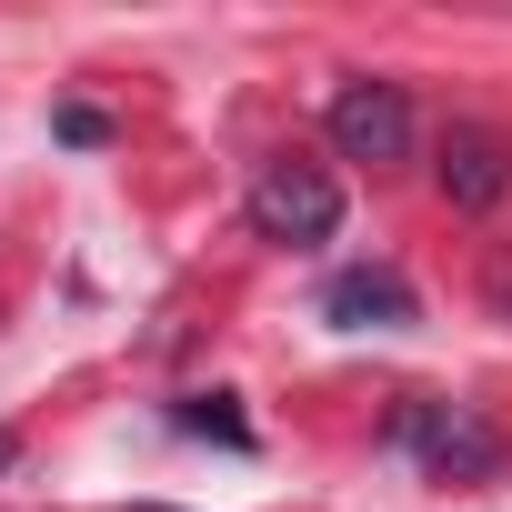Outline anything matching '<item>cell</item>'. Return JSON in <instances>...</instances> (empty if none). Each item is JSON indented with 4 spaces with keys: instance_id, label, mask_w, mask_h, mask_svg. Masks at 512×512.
Returning a JSON list of instances; mask_svg holds the SVG:
<instances>
[{
    "instance_id": "obj_3",
    "label": "cell",
    "mask_w": 512,
    "mask_h": 512,
    "mask_svg": "<svg viewBox=\"0 0 512 512\" xmlns=\"http://www.w3.org/2000/svg\"><path fill=\"white\" fill-rule=\"evenodd\" d=\"M332 151L342 161H372V171L412 161V101L392 81H342L332 91Z\"/></svg>"
},
{
    "instance_id": "obj_9",
    "label": "cell",
    "mask_w": 512,
    "mask_h": 512,
    "mask_svg": "<svg viewBox=\"0 0 512 512\" xmlns=\"http://www.w3.org/2000/svg\"><path fill=\"white\" fill-rule=\"evenodd\" d=\"M131 512H171V502H131Z\"/></svg>"
},
{
    "instance_id": "obj_8",
    "label": "cell",
    "mask_w": 512,
    "mask_h": 512,
    "mask_svg": "<svg viewBox=\"0 0 512 512\" xmlns=\"http://www.w3.org/2000/svg\"><path fill=\"white\" fill-rule=\"evenodd\" d=\"M11 462H21V442H11V432H0V472H11Z\"/></svg>"
},
{
    "instance_id": "obj_4",
    "label": "cell",
    "mask_w": 512,
    "mask_h": 512,
    "mask_svg": "<svg viewBox=\"0 0 512 512\" xmlns=\"http://www.w3.org/2000/svg\"><path fill=\"white\" fill-rule=\"evenodd\" d=\"M442 191H452V211H492V201L512 191V151H502V131H482V121L442 131Z\"/></svg>"
},
{
    "instance_id": "obj_7",
    "label": "cell",
    "mask_w": 512,
    "mask_h": 512,
    "mask_svg": "<svg viewBox=\"0 0 512 512\" xmlns=\"http://www.w3.org/2000/svg\"><path fill=\"white\" fill-rule=\"evenodd\" d=\"M61 141H111V121H101L91 101H71V111H61Z\"/></svg>"
},
{
    "instance_id": "obj_5",
    "label": "cell",
    "mask_w": 512,
    "mask_h": 512,
    "mask_svg": "<svg viewBox=\"0 0 512 512\" xmlns=\"http://www.w3.org/2000/svg\"><path fill=\"white\" fill-rule=\"evenodd\" d=\"M322 312H332L342 332H392V322H412V282L372 262V272H342V282L322 292Z\"/></svg>"
},
{
    "instance_id": "obj_1",
    "label": "cell",
    "mask_w": 512,
    "mask_h": 512,
    "mask_svg": "<svg viewBox=\"0 0 512 512\" xmlns=\"http://www.w3.org/2000/svg\"><path fill=\"white\" fill-rule=\"evenodd\" d=\"M392 442H402L422 472H442V482H492V472H502V432H492L472 402H402V412H392Z\"/></svg>"
},
{
    "instance_id": "obj_6",
    "label": "cell",
    "mask_w": 512,
    "mask_h": 512,
    "mask_svg": "<svg viewBox=\"0 0 512 512\" xmlns=\"http://www.w3.org/2000/svg\"><path fill=\"white\" fill-rule=\"evenodd\" d=\"M171 422H181V432H211V442H231V452H251V422L231 412V392H191Z\"/></svg>"
},
{
    "instance_id": "obj_2",
    "label": "cell",
    "mask_w": 512,
    "mask_h": 512,
    "mask_svg": "<svg viewBox=\"0 0 512 512\" xmlns=\"http://www.w3.org/2000/svg\"><path fill=\"white\" fill-rule=\"evenodd\" d=\"M251 231H262V241H292V251L332 241V231H342V181H332L322 161H272L262 181H251Z\"/></svg>"
}]
</instances>
